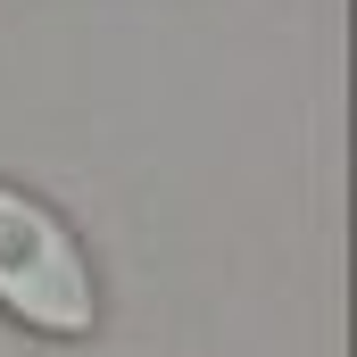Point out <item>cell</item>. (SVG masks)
<instances>
[{"label":"cell","mask_w":357,"mask_h":357,"mask_svg":"<svg viewBox=\"0 0 357 357\" xmlns=\"http://www.w3.org/2000/svg\"><path fill=\"white\" fill-rule=\"evenodd\" d=\"M0 316L42 341H84L100 324V282L75 225L25 183H0Z\"/></svg>","instance_id":"obj_1"}]
</instances>
